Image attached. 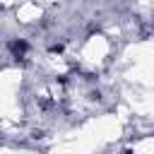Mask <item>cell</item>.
<instances>
[{"mask_svg": "<svg viewBox=\"0 0 154 154\" xmlns=\"http://www.w3.org/2000/svg\"><path fill=\"white\" fill-rule=\"evenodd\" d=\"M10 51H12L14 55H22V53L26 51V41H10Z\"/></svg>", "mask_w": 154, "mask_h": 154, "instance_id": "1", "label": "cell"}]
</instances>
